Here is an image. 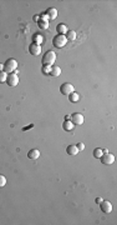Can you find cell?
I'll list each match as a JSON object with an SVG mask.
<instances>
[{
  "label": "cell",
  "instance_id": "1",
  "mask_svg": "<svg viewBox=\"0 0 117 225\" xmlns=\"http://www.w3.org/2000/svg\"><path fill=\"white\" fill-rule=\"evenodd\" d=\"M43 65H47V66H52L54 65V63L56 61V54L54 53V51H51V50H49L47 53H45L44 54V56H43Z\"/></svg>",
  "mask_w": 117,
  "mask_h": 225
},
{
  "label": "cell",
  "instance_id": "2",
  "mask_svg": "<svg viewBox=\"0 0 117 225\" xmlns=\"http://www.w3.org/2000/svg\"><path fill=\"white\" fill-rule=\"evenodd\" d=\"M16 68H18V61L15 60V59H8L5 63H4V71L7 73V74H10V73H13V71H15L16 70Z\"/></svg>",
  "mask_w": 117,
  "mask_h": 225
},
{
  "label": "cell",
  "instance_id": "3",
  "mask_svg": "<svg viewBox=\"0 0 117 225\" xmlns=\"http://www.w3.org/2000/svg\"><path fill=\"white\" fill-rule=\"evenodd\" d=\"M66 43H67L66 36H65V35H61V34L55 35V38L52 39V45H54L55 48H57V49L64 48V46L66 45Z\"/></svg>",
  "mask_w": 117,
  "mask_h": 225
},
{
  "label": "cell",
  "instance_id": "4",
  "mask_svg": "<svg viewBox=\"0 0 117 225\" xmlns=\"http://www.w3.org/2000/svg\"><path fill=\"white\" fill-rule=\"evenodd\" d=\"M75 91V89H74V85L72 84H70V83H64L61 86H60V93L62 94V95H70L71 93H74Z\"/></svg>",
  "mask_w": 117,
  "mask_h": 225
},
{
  "label": "cell",
  "instance_id": "5",
  "mask_svg": "<svg viewBox=\"0 0 117 225\" xmlns=\"http://www.w3.org/2000/svg\"><path fill=\"white\" fill-rule=\"evenodd\" d=\"M7 84L9 86H16L19 84V76L16 73H10L8 74V78H7Z\"/></svg>",
  "mask_w": 117,
  "mask_h": 225
},
{
  "label": "cell",
  "instance_id": "6",
  "mask_svg": "<svg viewBox=\"0 0 117 225\" xmlns=\"http://www.w3.org/2000/svg\"><path fill=\"white\" fill-rule=\"evenodd\" d=\"M100 159H101V163L105 165H111L115 163V155L111 153H105Z\"/></svg>",
  "mask_w": 117,
  "mask_h": 225
},
{
  "label": "cell",
  "instance_id": "7",
  "mask_svg": "<svg viewBox=\"0 0 117 225\" xmlns=\"http://www.w3.org/2000/svg\"><path fill=\"white\" fill-rule=\"evenodd\" d=\"M29 51H30L31 55L38 56V55L41 54V45L38 44V43H33V44H30V46H29Z\"/></svg>",
  "mask_w": 117,
  "mask_h": 225
},
{
  "label": "cell",
  "instance_id": "8",
  "mask_svg": "<svg viewBox=\"0 0 117 225\" xmlns=\"http://www.w3.org/2000/svg\"><path fill=\"white\" fill-rule=\"evenodd\" d=\"M71 122L74 123V125H81L83 124V115L80 113H75L71 115Z\"/></svg>",
  "mask_w": 117,
  "mask_h": 225
},
{
  "label": "cell",
  "instance_id": "9",
  "mask_svg": "<svg viewBox=\"0 0 117 225\" xmlns=\"http://www.w3.org/2000/svg\"><path fill=\"white\" fill-rule=\"evenodd\" d=\"M100 208H101L102 213H105V214H110V213L112 211V204H111L110 201H103V200H102Z\"/></svg>",
  "mask_w": 117,
  "mask_h": 225
},
{
  "label": "cell",
  "instance_id": "10",
  "mask_svg": "<svg viewBox=\"0 0 117 225\" xmlns=\"http://www.w3.org/2000/svg\"><path fill=\"white\" fill-rule=\"evenodd\" d=\"M46 18L47 20H55L57 18V10L55 8H49L46 10Z\"/></svg>",
  "mask_w": 117,
  "mask_h": 225
},
{
  "label": "cell",
  "instance_id": "11",
  "mask_svg": "<svg viewBox=\"0 0 117 225\" xmlns=\"http://www.w3.org/2000/svg\"><path fill=\"white\" fill-rule=\"evenodd\" d=\"M28 158L31 159V160H36V159L40 158V151L38 149H33V150H30L28 153Z\"/></svg>",
  "mask_w": 117,
  "mask_h": 225
},
{
  "label": "cell",
  "instance_id": "12",
  "mask_svg": "<svg viewBox=\"0 0 117 225\" xmlns=\"http://www.w3.org/2000/svg\"><path fill=\"white\" fill-rule=\"evenodd\" d=\"M49 25H50V23H49L47 19H40V20L38 22V26H39L40 29L46 30V29H49Z\"/></svg>",
  "mask_w": 117,
  "mask_h": 225
},
{
  "label": "cell",
  "instance_id": "13",
  "mask_svg": "<svg viewBox=\"0 0 117 225\" xmlns=\"http://www.w3.org/2000/svg\"><path fill=\"white\" fill-rule=\"evenodd\" d=\"M62 129H64L65 132H71V130L74 129V123L70 122V120H65V122L62 123Z\"/></svg>",
  "mask_w": 117,
  "mask_h": 225
},
{
  "label": "cell",
  "instance_id": "14",
  "mask_svg": "<svg viewBox=\"0 0 117 225\" xmlns=\"http://www.w3.org/2000/svg\"><path fill=\"white\" fill-rule=\"evenodd\" d=\"M61 74V68L60 66H56V65H52L51 66V70H50V75L51 76H59Z\"/></svg>",
  "mask_w": 117,
  "mask_h": 225
},
{
  "label": "cell",
  "instance_id": "15",
  "mask_svg": "<svg viewBox=\"0 0 117 225\" xmlns=\"http://www.w3.org/2000/svg\"><path fill=\"white\" fill-rule=\"evenodd\" d=\"M66 153H67L69 155H76V154L79 153V149H77L76 145H69V146L66 148Z\"/></svg>",
  "mask_w": 117,
  "mask_h": 225
},
{
  "label": "cell",
  "instance_id": "16",
  "mask_svg": "<svg viewBox=\"0 0 117 225\" xmlns=\"http://www.w3.org/2000/svg\"><path fill=\"white\" fill-rule=\"evenodd\" d=\"M56 31H57L59 34H61V35H65L69 30H67V26H66L65 24H59V25L56 26Z\"/></svg>",
  "mask_w": 117,
  "mask_h": 225
},
{
  "label": "cell",
  "instance_id": "17",
  "mask_svg": "<svg viewBox=\"0 0 117 225\" xmlns=\"http://www.w3.org/2000/svg\"><path fill=\"white\" fill-rule=\"evenodd\" d=\"M79 99H80V95L77 94V93H71L70 95H69V100H70V103H77L79 101Z\"/></svg>",
  "mask_w": 117,
  "mask_h": 225
},
{
  "label": "cell",
  "instance_id": "18",
  "mask_svg": "<svg viewBox=\"0 0 117 225\" xmlns=\"http://www.w3.org/2000/svg\"><path fill=\"white\" fill-rule=\"evenodd\" d=\"M65 36H66V39H67V40H71V41H72V40H75V39H76V31L70 30V31H67V33H66V35H65Z\"/></svg>",
  "mask_w": 117,
  "mask_h": 225
},
{
  "label": "cell",
  "instance_id": "19",
  "mask_svg": "<svg viewBox=\"0 0 117 225\" xmlns=\"http://www.w3.org/2000/svg\"><path fill=\"white\" fill-rule=\"evenodd\" d=\"M102 155H103V151H102V149H101V148H96V149L93 150V158L100 159Z\"/></svg>",
  "mask_w": 117,
  "mask_h": 225
},
{
  "label": "cell",
  "instance_id": "20",
  "mask_svg": "<svg viewBox=\"0 0 117 225\" xmlns=\"http://www.w3.org/2000/svg\"><path fill=\"white\" fill-rule=\"evenodd\" d=\"M7 78H8V74L3 70V71H0V84L2 83H7Z\"/></svg>",
  "mask_w": 117,
  "mask_h": 225
},
{
  "label": "cell",
  "instance_id": "21",
  "mask_svg": "<svg viewBox=\"0 0 117 225\" xmlns=\"http://www.w3.org/2000/svg\"><path fill=\"white\" fill-rule=\"evenodd\" d=\"M5 184H7V178L3 174H0V188L5 186Z\"/></svg>",
  "mask_w": 117,
  "mask_h": 225
},
{
  "label": "cell",
  "instance_id": "22",
  "mask_svg": "<svg viewBox=\"0 0 117 225\" xmlns=\"http://www.w3.org/2000/svg\"><path fill=\"white\" fill-rule=\"evenodd\" d=\"M43 73L45 74V75H49L50 74V70H51V66H47V65H43Z\"/></svg>",
  "mask_w": 117,
  "mask_h": 225
},
{
  "label": "cell",
  "instance_id": "23",
  "mask_svg": "<svg viewBox=\"0 0 117 225\" xmlns=\"http://www.w3.org/2000/svg\"><path fill=\"white\" fill-rule=\"evenodd\" d=\"M76 146H77L79 150H83V149H85V144H83V143H79Z\"/></svg>",
  "mask_w": 117,
  "mask_h": 225
},
{
  "label": "cell",
  "instance_id": "24",
  "mask_svg": "<svg viewBox=\"0 0 117 225\" xmlns=\"http://www.w3.org/2000/svg\"><path fill=\"white\" fill-rule=\"evenodd\" d=\"M101 201H102V198H97V199H96V203H97V204H100Z\"/></svg>",
  "mask_w": 117,
  "mask_h": 225
},
{
  "label": "cell",
  "instance_id": "25",
  "mask_svg": "<svg viewBox=\"0 0 117 225\" xmlns=\"http://www.w3.org/2000/svg\"><path fill=\"white\" fill-rule=\"evenodd\" d=\"M4 70V64H0V71Z\"/></svg>",
  "mask_w": 117,
  "mask_h": 225
}]
</instances>
